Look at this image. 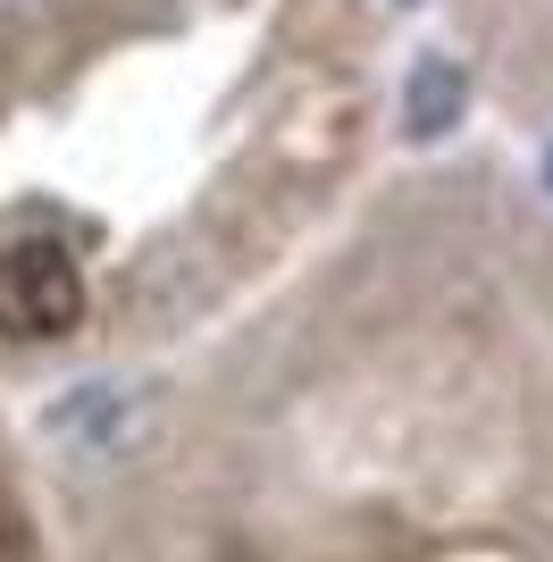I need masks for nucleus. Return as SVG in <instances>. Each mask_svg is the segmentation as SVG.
<instances>
[{
	"label": "nucleus",
	"instance_id": "f257e3e1",
	"mask_svg": "<svg viewBox=\"0 0 553 562\" xmlns=\"http://www.w3.org/2000/svg\"><path fill=\"white\" fill-rule=\"evenodd\" d=\"M84 319V278L50 235L0 244V336H68Z\"/></svg>",
	"mask_w": 553,
	"mask_h": 562
}]
</instances>
